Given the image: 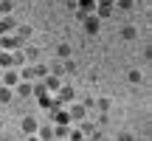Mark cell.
<instances>
[{
  "label": "cell",
  "mask_w": 152,
  "mask_h": 141,
  "mask_svg": "<svg viewBox=\"0 0 152 141\" xmlns=\"http://www.w3.org/2000/svg\"><path fill=\"white\" fill-rule=\"evenodd\" d=\"M37 104L42 110H54V107H59V104H56V99L51 96V93H42V96H37Z\"/></svg>",
  "instance_id": "30bf717a"
},
{
  "label": "cell",
  "mask_w": 152,
  "mask_h": 141,
  "mask_svg": "<svg viewBox=\"0 0 152 141\" xmlns=\"http://www.w3.org/2000/svg\"><path fill=\"white\" fill-rule=\"evenodd\" d=\"M113 6H115V9H121V11H130L132 6H135V0H113Z\"/></svg>",
  "instance_id": "7402d4cb"
},
{
  "label": "cell",
  "mask_w": 152,
  "mask_h": 141,
  "mask_svg": "<svg viewBox=\"0 0 152 141\" xmlns=\"http://www.w3.org/2000/svg\"><path fill=\"white\" fill-rule=\"evenodd\" d=\"M76 9L85 11V14H93V9H96V0H76Z\"/></svg>",
  "instance_id": "5bb4252c"
},
{
  "label": "cell",
  "mask_w": 152,
  "mask_h": 141,
  "mask_svg": "<svg viewBox=\"0 0 152 141\" xmlns=\"http://www.w3.org/2000/svg\"><path fill=\"white\" fill-rule=\"evenodd\" d=\"M14 28H17V23H14V17H0V37L3 34H14Z\"/></svg>",
  "instance_id": "9c48e42d"
},
{
  "label": "cell",
  "mask_w": 152,
  "mask_h": 141,
  "mask_svg": "<svg viewBox=\"0 0 152 141\" xmlns=\"http://www.w3.org/2000/svg\"><path fill=\"white\" fill-rule=\"evenodd\" d=\"M3 127H6V119H3V116H0V130H3Z\"/></svg>",
  "instance_id": "f1b7e54d"
},
{
  "label": "cell",
  "mask_w": 152,
  "mask_h": 141,
  "mask_svg": "<svg viewBox=\"0 0 152 141\" xmlns=\"http://www.w3.org/2000/svg\"><path fill=\"white\" fill-rule=\"evenodd\" d=\"M127 79H130L132 85H138V82L144 79V73H141V70H130V73H127Z\"/></svg>",
  "instance_id": "cb8c5ba5"
},
{
  "label": "cell",
  "mask_w": 152,
  "mask_h": 141,
  "mask_svg": "<svg viewBox=\"0 0 152 141\" xmlns=\"http://www.w3.org/2000/svg\"><path fill=\"white\" fill-rule=\"evenodd\" d=\"M17 82H23L20 73H17V70H11V68H6V70H3V85H6V87H14Z\"/></svg>",
  "instance_id": "8fae6325"
},
{
  "label": "cell",
  "mask_w": 152,
  "mask_h": 141,
  "mask_svg": "<svg viewBox=\"0 0 152 141\" xmlns=\"http://www.w3.org/2000/svg\"><path fill=\"white\" fill-rule=\"evenodd\" d=\"M0 48L3 51H17L20 48V40H17L14 34H3V37H0Z\"/></svg>",
  "instance_id": "8992f818"
},
{
  "label": "cell",
  "mask_w": 152,
  "mask_h": 141,
  "mask_svg": "<svg viewBox=\"0 0 152 141\" xmlns=\"http://www.w3.org/2000/svg\"><path fill=\"white\" fill-rule=\"evenodd\" d=\"M26 141H39V138H37V133H34V136H26Z\"/></svg>",
  "instance_id": "83f0119b"
},
{
  "label": "cell",
  "mask_w": 152,
  "mask_h": 141,
  "mask_svg": "<svg viewBox=\"0 0 152 141\" xmlns=\"http://www.w3.org/2000/svg\"><path fill=\"white\" fill-rule=\"evenodd\" d=\"M56 57H59V59H71V45L59 43V45H56Z\"/></svg>",
  "instance_id": "ac0fdd59"
},
{
  "label": "cell",
  "mask_w": 152,
  "mask_h": 141,
  "mask_svg": "<svg viewBox=\"0 0 152 141\" xmlns=\"http://www.w3.org/2000/svg\"><path fill=\"white\" fill-rule=\"evenodd\" d=\"M68 116H71V121H85L87 119V107L85 104H68Z\"/></svg>",
  "instance_id": "277c9868"
},
{
  "label": "cell",
  "mask_w": 152,
  "mask_h": 141,
  "mask_svg": "<svg viewBox=\"0 0 152 141\" xmlns=\"http://www.w3.org/2000/svg\"><path fill=\"white\" fill-rule=\"evenodd\" d=\"M37 138H39V141H54V127H51V124L37 127Z\"/></svg>",
  "instance_id": "7c38bea8"
},
{
  "label": "cell",
  "mask_w": 152,
  "mask_h": 141,
  "mask_svg": "<svg viewBox=\"0 0 152 141\" xmlns=\"http://www.w3.org/2000/svg\"><path fill=\"white\" fill-rule=\"evenodd\" d=\"M73 87L71 85H62L59 90H56V104H59V107H68V104H73Z\"/></svg>",
  "instance_id": "7a4b0ae2"
},
{
  "label": "cell",
  "mask_w": 152,
  "mask_h": 141,
  "mask_svg": "<svg viewBox=\"0 0 152 141\" xmlns=\"http://www.w3.org/2000/svg\"><path fill=\"white\" fill-rule=\"evenodd\" d=\"M121 37H124V40H135L138 37V28L135 26H124V28H121Z\"/></svg>",
  "instance_id": "d6986e66"
},
{
  "label": "cell",
  "mask_w": 152,
  "mask_h": 141,
  "mask_svg": "<svg viewBox=\"0 0 152 141\" xmlns=\"http://www.w3.org/2000/svg\"><path fill=\"white\" fill-rule=\"evenodd\" d=\"M110 104H113L110 99H102V102H99V107H102V110H110Z\"/></svg>",
  "instance_id": "4316f807"
},
{
  "label": "cell",
  "mask_w": 152,
  "mask_h": 141,
  "mask_svg": "<svg viewBox=\"0 0 152 141\" xmlns=\"http://www.w3.org/2000/svg\"><path fill=\"white\" fill-rule=\"evenodd\" d=\"M54 141H62V138H54Z\"/></svg>",
  "instance_id": "f546056e"
},
{
  "label": "cell",
  "mask_w": 152,
  "mask_h": 141,
  "mask_svg": "<svg viewBox=\"0 0 152 141\" xmlns=\"http://www.w3.org/2000/svg\"><path fill=\"white\" fill-rule=\"evenodd\" d=\"M0 68H14V59H11V51H0Z\"/></svg>",
  "instance_id": "e0dca14e"
},
{
  "label": "cell",
  "mask_w": 152,
  "mask_h": 141,
  "mask_svg": "<svg viewBox=\"0 0 152 141\" xmlns=\"http://www.w3.org/2000/svg\"><path fill=\"white\" fill-rule=\"evenodd\" d=\"M0 141H3V138H0Z\"/></svg>",
  "instance_id": "4dcf8cb0"
},
{
  "label": "cell",
  "mask_w": 152,
  "mask_h": 141,
  "mask_svg": "<svg viewBox=\"0 0 152 141\" xmlns=\"http://www.w3.org/2000/svg\"><path fill=\"white\" fill-rule=\"evenodd\" d=\"M11 99H14V87H6V85H0V104H9Z\"/></svg>",
  "instance_id": "9a60e30c"
},
{
  "label": "cell",
  "mask_w": 152,
  "mask_h": 141,
  "mask_svg": "<svg viewBox=\"0 0 152 141\" xmlns=\"http://www.w3.org/2000/svg\"><path fill=\"white\" fill-rule=\"evenodd\" d=\"M42 85H45V90H48V93H56V90L62 87V82H59V76L45 73V76H42Z\"/></svg>",
  "instance_id": "52a82bcc"
},
{
  "label": "cell",
  "mask_w": 152,
  "mask_h": 141,
  "mask_svg": "<svg viewBox=\"0 0 152 141\" xmlns=\"http://www.w3.org/2000/svg\"><path fill=\"white\" fill-rule=\"evenodd\" d=\"M79 130H82V136L87 138V136H90L93 130H96V127H93V121H87V119H85V121H82V127H79Z\"/></svg>",
  "instance_id": "603a6c76"
},
{
  "label": "cell",
  "mask_w": 152,
  "mask_h": 141,
  "mask_svg": "<svg viewBox=\"0 0 152 141\" xmlns=\"http://www.w3.org/2000/svg\"><path fill=\"white\" fill-rule=\"evenodd\" d=\"M20 127H23V133H26V136H34V133H37V127H39V121L34 119V116H26V119L20 121Z\"/></svg>",
  "instance_id": "ba28073f"
},
{
  "label": "cell",
  "mask_w": 152,
  "mask_h": 141,
  "mask_svg": "<svg viewBox=\"0 0 152 141\" xmlns=\"http://www.w3.org/2000/svg\"><path fill=\"white\" fill-rule=\"evenodd\" d=\"M118 141H135V136L132 133H118Z\"/></svg>",
  "instance_id": "484cf974"
},
{
  "label": "cell",
  "mask_w": 152,
  "mask_h": 141,
  "mask_svg": "<svg viewBox=\"0 0 152 141\" xmlns=\"http://www.w3.org/2000/svg\"><path fill=\"white\" fill-rule=\"evenodd\" d=\"M11 9H14V3H11V0H0V17H9Z\"/></svg>",
  "instance_id": "44dd1931"
},
{
  "label": "cell",
  "mask_w": 152,
  "mask_h": 141,
  "mask_svg": "<svg viewBox=\"0 0 152 141\" xmlns=\"http://www.w3.org/2000/svg\"><path fill=\"white\" fill-rule=\"evenodd\" d=\"M31 34H34L31 26H17V28H14V37H17V40H28Z\"/></svg>",
  "instance_id": "2e32d148"
},
{
  "label": "cell",
  "mask_w": 152,
  "mask_h": 141,
  "mask_svg": "<svg viewBox=\"0 0 152 141\" xmlns=\"http://www.w3.org/2000/svg\"><path fill=\"white\" fill-rule=\"evenodd\" d=\"M115 11V6H113V0H96V9H93V14L99 17V20H107L110 14Z\"/></svg>",
  "instance_id": "6da1fadb"
},
{
  "label": "cell",
  "mask_w": 152,
  "mask_h": 141,
  "mask_svg": "<svg viewBox=\"0 0 152 141\" xmlns=\"http://www.w3.org/2000/svg\"><path fill=\"white\" fill-rule=\"evenodd\" d=\"M14 93H17V96H23V99H28V96H31V82H17V85H14Z\"/></svg>",
  "instance_id": "4fadbf2b"
},
{
  "label": "cell",
  "mask_w": 152,
  "mask_h": 141,
  "mask_svg": "<svg viewBox=\"0 0 152 141\" xmlns=\"http://www.w3.org/2000/svg\"><path fill=\"white\" fill-rule=\"evenodd\" d=\"M48 119L54 121V124H71V116H68V107H54L48 113Z\"/></svg>",
  "instance_id": "3957f363"
},
{
  "label": "cell",
  "mask_w": 152,
  "mask_h": 141,
  "mask_svg": "<svg viewBox=\"0 0 152 141\" xmlns=\"http://www.w3.org/2000/svg\"><path fill=\"white\" fill-rule=\"evenodd\" d=\"M68 136H71L68 141H87L85 136H82V130H71V133H68Z\"/></svg>",
  "instance_id": "d4e9b609"
},
{
  "label": "cell",
  "mask_w": 152,
  "mask_h": 141,
  "mask_svg": "<svg viewBox=\"0 0 152 141\" xmlns=\"http://www.w3.org/2000/svg\"><path fill=\"white\" fill-rule=\"evenodd\" d=\"M68 133H71V124H56L54 127V138H65Z\"/></svg>",
  "instance_id": "ffe728a7"
},
{
  "label": "cell",
  "mask_w": 152,
  "mask_h": 141,
  "mask_svg": "<svg viewBox=\"0 0 152 141\" xmlns=\"http://www.w3.org/2000/svg\"><path fill=\"white\" fill-rule=\"evenodd\" d=\"M82 23H85V31L90 34V37H93V34H99V28H102V20H99L96 14H87Z\"/></svg>",
  "instance_id": "5b68a950"
}]
</instances>
